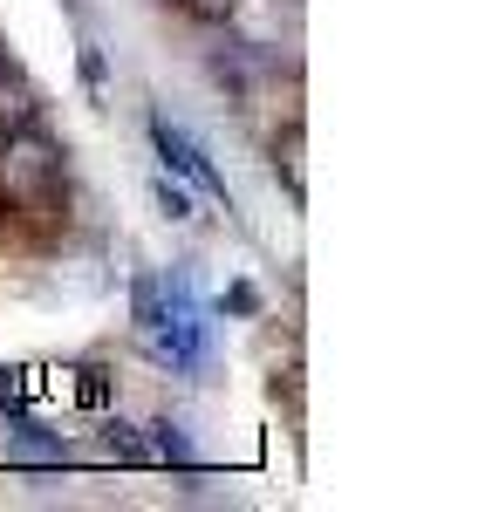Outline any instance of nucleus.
<instances>
[{"instance_id": "f257e3e1", "label": "nucleus", "mask_w": 492, "mask_h": 512, "mask_svg": "<svg viewBox=\"0 0 492 512\" xmlns=\"http://www.w3.org/2000/svg\"><path fill=\"white\" fill-rule=\"evenodd\" d=\"M137 335H144V349L158 355L164 369H205V355H212V321H205L192 280L185 274L137 280Z\"/></svg>"}, {"instance_id": "f03ea898", "label": "nucleus", "mask_w": 492, "mask_h": 512, "mask_svg": "<svg viewBox=\"0 0 492 512\" xmlns=\"http://www.w3.org/2000/svg\"><path fill=\"white\" fill-rule=\"evenodd\" d=\"M62 144L41 130V123H21L0 137V192L14 198L21 212H48L62 198Z\"/></svg>"}, {"instance_id": "7ed1b4c3", "label": "nucleus", "mask_w": 492, "mask_h": 512, "mask_svg": "<svg viewBox=\"0 0 492 512\" xmlns=\"http://www.w3.org/2000/svg\"><path fill=\"white\" fill-rule=\"evenodd\" d=\"M151 144H158V158H164V171H178V178H192L205 198H226V178L212 171V158L199 151V137H185L171 117H151Z\"/></svg>"}, {"instance_id": "20e7f679", "label": "nucleus", "mask_w": 492, "mask_h": 512, "mask_svg": "<svg viewBox=\"0 0 492 512\" xmlns=\"http://www.w3.org/2000/svg\"><path fill=\"white\" fill-rule=\"evenodd\" d=\"M21 123H41V89H35V76L0 48V137L21 130Z\"/></svg>"}, {"instance_id": "39448f33", "label": "nucleus", "mask_w": 492, "mask_h": 512, "mask_svg": "<svg viewBox=\"0 0 492 512\" xmlns=\"http://www.w3.org/2000/svg\"><path fill=\"white\" fill-rule=\"evenodd\" d=\"M151 198H158V212L171 219V226H192V219H199V212H192V192H185V185H171V171L151 185Z\"/></svg>"}, {"instance_id": "423d86ee", "label": "nucleus", "mask_w": 492, "mask_h": 512, "mask_svg": "<svg viewBox=\"0 0 492 512\" xmlns=\"http://www.w3.org/2000/svg\"><path fill=\"white\" fill-rule=\"evenodd\" d=\"M151 458H164V465H192V437L178 431V424H151Z\"/></svg>"}, {"instance_id": "0eeeda50", "label": "nucleus", "mask_w": 492, "mask_h": 512, "mask_svg": "<svg viewBox=\"0 0 492 512\" xmlns=\"http://www.w3.org/2000/svg\"><path fill=\"white\" fill-rule=\"evenodd\" d=\"M178 7H185L192 21H233V7H240V0H178Z\"/></svg>"}, {"instance_id": "6e6552de", "label": "nucleus", "mask_w": 492, "mask_h": 512, "mask_svg": "<svg viewBox=\"0 0 492 512\" xmlns=\"http://www.w3.org/2000/svg\"><path fill=\"white\" fill-rule=\"evenodd\" d=\"M226 315H260V287L233 280V287H226Z\"/></svg>"}, {"instance_id": "1a4fd4ad", "label": "nucleus", "mask_w": 492, "mask_h": 512, "mask_svg": "<svg viewBox=\"0 0 492 512\" xmlns=\"http://www.w3.org/2000/svg\"><path fill=\"white\" fill-rule=\"evenodd\" d=\"M82 82H89V89H103V55H96L89 41H82Z\"/></svg>"}, {"instance_id": "9d476101", "label": "nucleus", "mask_w": 492, "mask_h": 512, "mask_svg": "<svg viewBox=\"0 0 492 512\" xmlns=\"http://www.w3.org/2000/svg\"><path fill=\"white\" fill-rule=\"evenodd\" d=\"M14 396H21V376H14V369H0V410H7Z\"/></svg>"}]
</instances>
